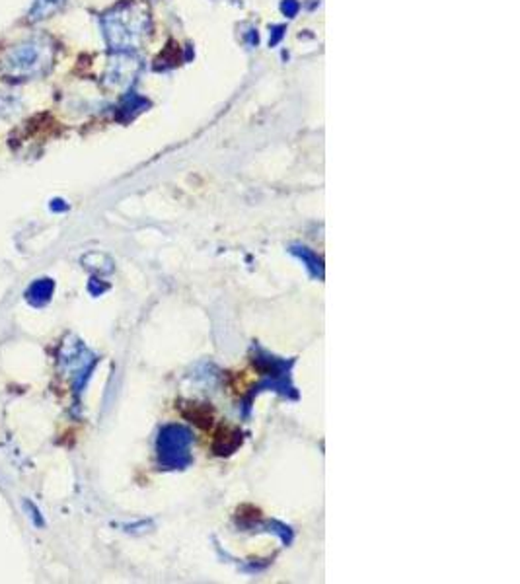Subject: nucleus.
Wrapping results in <instances>:
<instances>
[{"label": "nucleus", "mask_w": 520, "mask_h": 584, "mask_svg": "<svg viewBox=\"0 0 520 584\" xmlns=\"http://www.w3.org/2000/svg\"><path fill=\"white\" fill-rule=\"evenodd\" d=\"M55 60V45L45 35L28 37L12 45L0 60V72L10 80L43 77Z\"/></svg>", "instance_id": "nucleus-1"}, {"label": "nucleus", "mask_w": 520, "mask_h": 584, "mask_svg": "<svg viewBox=\"0 0 520 584\" xmlns=\"http://www.w3.org/2000/svg\"><path fill=\"white\" fill-rule=\"evenodd\" d=\"M107 45L116 53H129L137 49L148 30V12L141 5H119L102 20Z\"/></svg>", "instance_id": "nucleus-2"}, {"label": "nucleus", "mask_w": 520, "mask_h": 584, "mask_svg": "<svg viewBox=\"0 0 520 584\" xmlns=\"http://www.w3.org/2000/svg\"><path fill=\"white\" fill-rule=\"evenodd\" d=\"M135 69H137V65H135V60L129 59L125 53H121L107 69V84L116 86V88H117V86L129 84V80L133 79V74H135Z\"/></svg>", "instance_id": "nucleus-3"}, {"label": "nucleus", "mask_w": 520, "mask_h": 584, "mask_svg": "<svg viewBox=\"0 0 520 584\" xmlns=\"http://www.w3.org/2000/svg\"><path fill=\"white\" fill-rule=\"evenodd\" d=\"M53 291H55L53 279H40V281L32 283L30 287H28V291H26V301L32 306L40 308V306H43V304H47L49 301H51Z\"/></svg>", "instance_id": "nucleus-4"}, {"label": "nucleus", "mask_w": 520, "mask_h": 584, "mask_svg": "<svg viewBox=\"0 0 520 584\" xmlns=\"http://www.w3.org/2000/svg\"><path fill=\"white\" fill-rule=\"evenodd\" d=\"M63 5H65V0H35L33 6L30 8V16L28 18H30V22L45 20Z\"/></svg>", "instance_id": "nucleus-5"}, {"label": "nucleus", "mask_w": 520, "mask_h": 584, "mask_svg": "<svg viewBox=\"0 0 520 584\" xmlns=\"http://www.w3.org/2000/svg\"><path fill=\"white\" fill-rule=\"evenodd\" d=\"M283 10H284V14H287V16H294L296 10H299V5H296L294 0H287V3L283 5Z\"/></svg>", "instance_id": "nucleus-6"}]
</instances>
